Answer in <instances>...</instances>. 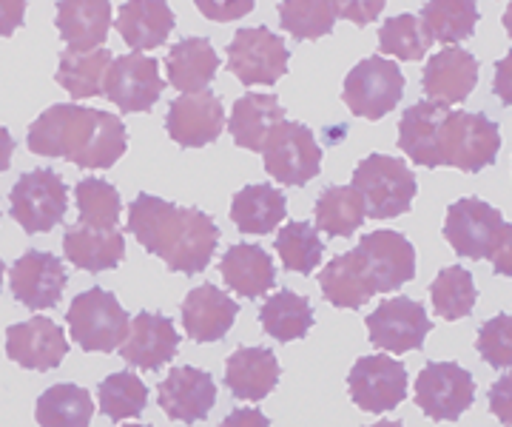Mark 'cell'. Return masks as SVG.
Instances as JSON below:
<instances>
[{
  "label": "cell",
  "instance_id": "9",
  "mask_svg": "<svg viewBox=\"0 0 512 427\" xmlns=\"http://www.w3.org/2000/svg\"><path fill=\"white\" fill-rule=\"evenodd\" d=\"M228 69L242 86H274L279 77L288 75V46L276 32L259 29H239L225 49Z\"/></svg>",
  "mask_w": 512,
  "mask_h": 427
},
{
  "label": "cell",
  "instance_id": "4",
  "mask_svg": "<svg viewBox=\"0 0 512 427\" xmlns=\"http://www.w3.org/2000/svg\"><path fill=\"white\" fill-rule=\"evenodd\" d=\"M350 260L370 297L399 291L416 277V248L399 231L365 234L350 251Z\"/></svg>",
  "mask_w": 512,
  "mask_h": 427
},
{
  "label": "cell",
  "instance_id": "6",
  "mask_svg": "<svg viewBox=\"0 0 512 427\" xmlns=\"http://www.w3.org/2000/svg\"><path fill=\"white\" fill-rule=\"evenodd\" d=\"M72 339L86 353H111L126 342L131 316L111 291L89 288L77 294L66 311Z\"/></svg>",
  "mask_w": 512,
  "mask_h": 427
},
{
  "label": "cell",
  "instance_id": "14",
  "mask_svg": "<svg viewBox=\"0 0 512 427\" xmlns=\"http://www.w3.org/2000/svg\"><path fill=\"white\" fill-rule=\"evenodd\" d=\"M367 336L376 351L407 353L419 351L427 334L433 331V322L416 299L396 297L384 299L376 311L365 319Z\"/></svg>",
  "mask_w": 512,
  "mask_h": 427
},
{
  "label": "cell",
  "instance_id": "54",
  "mask_svg": "<svg viewBox=\"0 0 512 427\" xmlns=\"http://www.w3.org/2000/svg\"><path fill=\"white\" fill-rule=\"evenodd\" d=\"M3 274H6V268H3V260H0V288H3Z\"/></svg>",
  "mask_w": 512,
  "mask_h": 427
},
{
  "label": "cell",
  "instance_id": "10",
  "mask_svg": "<svg viewBox=\"0 0 512 427\" xmlns=\"http://www.w3.org/2000/svg\"><path fill=\"white\" fill-rule=\"evenodd\" d=\"M265 171L282 186H305L322 171V149L302 123L282 120L265 140Z\"/></svg>",
  "mask_w": 512,
  "mask_h": 427
},
{
  "label": "cell",
  "instance_id": "8",
  "mask_svg": "<svg viewBox=\"0 0 512 427\" xmlns=\"http://www.w3.org/2000/svg\"><path fill=\"white\" fill-rule=\"evenodd\" d=\"M9 205H12V220L26 234H46L66 217L69 208L66 183L57 171L35 168L15 183L9 194Z\"/></svg>",
  "mask_w": 512,
  "mask_h": 427
},
{
  "label": "cell",
  "instance_id": "21",
  "mask_svg": "<svg viewBox=\"0 0 512 427\" xmlns=\"http://www.w3.org/2000/svg\"><path fill=\"white\" fill-rule=\"evenodd\" d=\"M478 83V60L464 49H441L439 55H433L424 66V77H421V86L424 94L433 100V103H444V106H453L467 100Z\"/></svg>",
  "mask_w": 512,
  "mask_h": 427
},
{
  "label": "cell",
  "instance_id": "53",
  "mask_svg": "<svg viewBox=\"0 0 512 427\" xmlns=\"http://www.w3.org/2000/svg\"><path fill=\"white\" fill-rule=\"evenodd\" d=\"M370 427H404L402 422H393V419H382V422H376V425Z\"/></svg>",
  "mask_w": 512,
  "mask_h": 427
},
{
  "label": "cell",
  "instance_id": "20",
  "mask_svg": "<svg viewBox=\"0 0 512 427\" xmlns=\"http://www.w3.org/2000/svg\"><path fill=\"white\" fill-rule=\"evenodd\" d=\"M180 348V334L174 322L163 314L140 311L131 319L126 342L120 345V356L126 359L131 368L140 371H160L168 365Z\"/></svg>",
  "mask_w": 512,
  "mask_h": 427
},
{
  "label": "cell",
  "instance_id": "18",
  "mask_svg": "<svg viewBox=\"0 0 512 427\" xmlns=\"http://www.w3.org/2000/svg\"><path fill=\"white\" fill-rule=\"evenodd\" d=\"M69 282V271L63 260L46 251H26L12 265V294L29 311L55 308Z\"/></svg>",
  "mask_w": 512,
  "mask_h": 427
},
{
  "label": "cell",
  "instance_id": "40",
  "mask_svg": "<svg viewBox=\"0 0 512 427\" xmlns=\"http://www.w3.org/2000/svg\"><path fill=\"white\" fill-rule=\"evenodd\" d=\"M100 410L120 422V419H137L148 405L146 382L137 373H111L100 382Z\"/></svg>",
  "mask_w": 512,
  "mask_h": 427
},
{
  "label": "cell",
  "instance_id": "11",
  "mask_svg": "<svg viewBox=\"0 0 512 427\" xmlns=\"http://www.w3.org/2000/svg\"><path fill=\"white\" fill-rule=\"evenodd\" d=\"M507 228L501 211L478 197H464L447 208L444 240L464 260H487Z\"/></svg>",
  "mask_w": 512,
  "mask_h": 427
},
{
  "label": "cell",
  "instance_id": "50",
  "mask_svg": "<svg viewBox=\"0 0 512 427\" xmlns=\"http://www.w3.org/2000/svg\"><path fill=\"white\" fill-rule=\"evenodd\" d=\"M220 427H271V419L256 408H239L231 410Z\"/></svg>",
  "mask_w": 512,
  "mask_h": 427
},
{
  "label": "cell",
  "instance_id": "35",
  "mask_svg": "<svg viewBox=\"0 0 512 427\" xmlns=\"http://www.w3.org/2000/svg\"><path fill=\"white\" fill-rule=\"evenodd\" d=\"M421 20L430 32V38L450 46L461 40L473 38L478 26V3L476 0H427L421 9Z\"/></svg>",
  "mask_w": 512,
  "mask_h": 427
},
{
  "label": "cell",
  "instance_id": "28",
  "mask_svg": "<svg viewBox=\"0 0 512 427\" xmlns=\"http://www.w3.org/2000/svg\"><path fill=\"white\" fill-rule=\"evenodd\" d=\"M285 120V109L274 94H242L234 103L228 131L242 149L262 154L268 134Z\"/></svg>",
  "mask_w": 512,
  "mask_h": 427
},
{
  "label": "cell",
  "instance_id": "43",
  "mask_svg": "<svg viewBox=\"0 0 512 427\" xmlns=\"http://www.w3.org/2000/svg\"><path fill=\"white\" fill-rule=\"evenodd\" d=\"M476 348L481 359L495 371L512 368V314H498L487 319L478 331Z\"/></svg>",
  "mask_w": 512,
  "mask_h": 427
},
{
  "label": "cell",
  "instance_id": "39",
  "mask_svg": "<svg viewBox=\"0 0 512 427\" xmlns=\"http://www.w3.org/2000/svg\"><path fill=\"white\" fill-rule=\"evenodd\" d=\"M77 197V214H80V225L89 228H100V231H114L123 214V203L117 188L100 180V177H86L74 188Z\"/></svg>",
  "mask_w": 512,
  "mask_h": 427
},
{
  "label": "cell",
  "instance_id": "3",
  "mask_svg": "<svg viewBox=\"0 0 512 427\" xmlns=\"http://www.w3.org/2000/svg\"><path fill=\"white\" fill-rule=\"evenodd\" d=\"M26 143L40 157H63L80 168H111L126 154L128 131L117 114L57 103L32 123Z\"/></svg>",
  "mask_w": 512,
  "mask_h": 427
},
{
  "label": "cell",
  "instance_id": "51",
  "mask_svg": "<svg viewBox=\"0 0 512 427\" xmlns=\"http://www.w3.org/2000/svg\"><path fill=\"white\" fill-rule=\"evenodd\" d=\"M12 154H15V140H12L9 129H3V126H0V174L9 168V163H12Z\"/></svg>",
  "mask_w": 512,
  "mask_h": 427
},
{
  "label": "cell",
  "instance_id": "33",
  "mask_svg": "<svg viewBox=\"0 0 512 427\" xmlns=\"http://www.w3.org/2000/svg\"><path fill=\"white\" fill-rule=\"evenodd\" d=\"M37 425L40 427H89L94 416V402L89 390L80 385H52L37 399Z\"/></svg>",
  "mask_w": 512,
  "mask_h": 427
},
{
  "label": "cell",
  "instance_id": "1",
  "mask_svg": "<svg viewBox=\"0 0 512 427\" xmlns=\"http://www.w3.org/2000/svg\"><path fill=\"white\" fill-rule=\"evenodd\" d=\"M399 149L416 166H450L476 174L495 163L501 131L487 114L456 112L444 103L424 100L402 114Z\"/></svg>",
  "mask_w": 512,
  "mask_h": 427
},
{
  "label": "cell",
  "instance_id": "37",
  "mask_svg": "<svg viewBox=\"0 0 512 427\" xmlns=\"http://www.w3.org/2000/svg\"><path fill=\"white\" fill-rule=\"evenodd\" d=\"M430 299H433V311L441 319H447V322H456L461 316H470L478 299L473 274L467 268H461V265L444 268L439 277L433 279V285H430Z\"/></svg>",
  "mask_w": 512,
  "mask_h": 427
},
{
  "label": "cell",
  "instance_id": "32",
  "mask_svg": "<svg viewBox=\"0 0 512 427\" xmlns=\"http://www.w3.org/2000/svg\"><path fill=\"white\" fill-rule=\"evenodd\" d=\"M316 214V228L330 237H353L367 217L365 200L353 186H333L319 194L313 205Z\"/></svg>",
  "mask_w": 512,
  "mask_h": 427
},
{
  "label": "cell",
  "instance_id": "44",
  "mask_svg": "<svg viewBox=\"0 0 512 427\" xmlns=\"http://www.w3.org/2000/svg\"><path fill=\"white\" fill-rule=\"evenodd\" d=\"M202 18L217 20V23H228V20L245 18L254 12L256 0H194Z\"/></svg>",
  "mask_w": 512,
  "mask_h": 427
},
{
  "label": "cell",
  "instance_id": "47",
  "mask_svg": "<svg viewBox=\"0 0 512 427\" xmlns=\"http://www.w3.org/2000/svg\"><path fill=\"white\" fill-rule=\"evenodd\" d=\"M26 18V0H0V38H12Z\"/></svg>",
  "mask_w": 512,
  "mask_h": 427
},
{
  "label": "cell",
  "instance_id": "2",
  "mask_svg": "<svg viewBox=\"0 0 512 427\" xmlns=\"http://www.w3.org/2000/svg\"><path fill=\"white\" fill-rule=\"evenodd\" d=\"M128 234L171 271L188 277L211 265L220 242V228L205 211L180 208L151 194H140L128 205Z\"/></svg>",
  "mask_w": 512,
  "mask_h": 427
},
{
  "label": "cell",
  "instance_id": "31",
  "mask_svg": "<svg viewBox=\"0 0 512 427\" xmlns=\"http://www.w3.org/2000/svg\"><path fill=\"white\" fill-rule=\"evenodd\" d=\"M288 200L274 186H248L231 203V220L242 234H271L285 220Z\"/></svg>",
  "mask_w": 512,
  "mask_h": 427
},
{
  "label": "cell",
  "instance_id": "24",
  "mask_svg": "<svg viewBox=\"0 0 512 427\" xmlns=\"http://www.w3.org/2000/svg\"><path fill=\"white\" fill-rule=\"evenodd\" d=\"M55 23L72 52H94L109 38L111 0H60Z\"/></svg>",
  "mask_w": 512,
  "mask_h": 427
},
{
  "label": "cell",
  "instance_id": "25",
  "mask_svg": "<svg viewBox=\"0 0 512 427\" xmlns=\"http://www.w3.org/2000/svg\"><path fill=\"white\" fill-rule=\"evenodd\" d=\"M220 274L225 285L245 299H259L276 285L274 260L254 242L231 245L220 260Z\"/></svg>",
  "mask_w": 512,
  "mask_h": 427
},
{
  "label": "cell",
  "instance_id": "55",
  "mask_svg": "<svg viewBox=\"0 0 512 427\" xmlns=\"http://www.w3.org/2000/svg\"><path fill=\"white\" fill-rule=\"evenodd\" d=\"M123 427H151V425H123Z\"/></svg>",
  "mask_w": 512,
  "mask_h": 427
},
{
  "label": "cell",
  "instance_id": "36",
  "mask_svg": "<svg viewBox=\"0 0 512 427\" xmlns=\"http://www.w3.org/2000/svg\"><path fill=\"white\" fill-rule=\"evenodd\" d=\"M274 248L285 271L308 277L325 260V242L319 240V228L311 223H285V228L274 237Z\"/></svg>",
  "mask_w": 512,
  "mask_h": 427
},
{
  "label": "cell",
  "instance_id": "15",
  "mask_svg": "<svg viewBox=\"0 0 512 427\" xmlns=\"http://www.w3.org/2000/svg\"><path fill=\"white\" fill-rule=\"evenodd\" d=\"M165 89V80L160 77L157 57L148 55H123L111 63L106 77V97L120 112H148L160 100Z\"/></svg>",
  "mask_w": 512,
  "mask_h": 427
},
{
  "label": "cell",
  "instance_id": "49",
  "mask_svg": "<svg viewBox=\"0 0 512 427\" xmlns=\"http://www.w3.org/2000/svg\"><path fill=\"white\" fill-rule=\"evenodd\" d=\"M493 271L498 277H510L512 279V225L507 223L504 228V234H501V240L495 245L493 251Z\"/></svg>",
  "mask_w": 512,
  "mask_h": 427
},
{
  "label": "cell",
  "instance_id": "45",
  "mask_svg": "<svg viewBox=\"0 0 512 427\" xmlns=\"http://www.w3.org/2000/svg\"><path fill=\"white\" fill-rule=\"evenodd\" d=\"M387 0H333L336 6V18L350 20L356 26H367L382 15Z\"/></svg>",
  "mask_w": 512,
  "mask_h": 427
},
{
  "label": "cell",
  "instance_id": "19",
  "mask_svg": "<svg viewBox=\"0 0 512 427\" xmlns=\"http://www.w3.org/2000/svg\"><path fill=\"white\" fill-rule=\"evenodd\" d=\"M157 402L168 413V419L194 425V422H202L217 405V382L208 371L183 365V368H174L157 385Z\"/></svg>",
  "mask_w": 512,
  "mask_h": 427
},
{
  "label": "cell",
  "instance_id": "23",
  "mask_svg": "<svg viewBox=\"0 0 512 427\" xmlns=\"http://www.w3.org/2000/svg\"><path fill=\"white\" fill-rule=\"evenodd\" d=\"M114 26L126 46L134 52H148L171 38L177 15L171 12L168 0H126L117 12Z\"/></svg>",
  "mask_w": 512,
  "mask_h": 427
},
{
  "label": "cell",
  "instance_id": "30",
  "mask_svg": "<svg viewBox=\"0 0 512 427\" xmlns=\"http://www.w3.org/2000/svg\"><path fill=\"white\" fill-rule=\"evenodd\" d=\"M114 57L106 46L94 52H72L66 49L57 63V83L72 94L74 100H86L106 92V77H109Z\"/></svg>",
  "mask_w": 512,
  "mask_h": 427
},
{
  "label": "cell",
  "instance_id": "7",
  "mask_svg": "<svg viewBox=\"0 0 512 427\" xmlns=\"http://www.w3.org/2000/svg\"><path fill=\"white\" fill-rule=\"evenodd\" d=\"M404 94V75L396 60L387 57H367L356 63L345 77V92L342 100L350 112L365 120H382L390 114Z\"/></svg>",
  "mask_w": 512,
  "mask_h": 427
},
{
  "label": "cell",
  "instance_id": "41",
  "mask_svg": "<svg viewBox=\"0 0 512 427\" xmlns=\"http://www.w3.org/2000/svg\"><path fill=\"white\" fill-rule=\"evenodd\" d=\"M433 38L424 26V20L416 15H396V18L384 20L382 32H379V49L382 55L396 57V60H421L430 52Z\"/></svg>",
  "mask_w": 512,
  "mask_h": 427
},
{
  "label": "cell",
  "instance_id": "17",
  "mask_svg": "<svg viewBox=\"0 0 512 427\" xmlns=\"http://www.w3.org/2000/svg\"><path fill=\"white\" fill-rule=\"evenodd\" d=\"M66 353V334L49 316H35L6 328V356L26 371H55Z\"/></svg>",
  "mask_w": 512,
  "mask_h": 427
},
{
  "label": "cell",
  "instance_id": "5",
  "mask_svg": "<svg viewBox=\"0 0 512 427\" xmlns=\"http://www.w3.org/2000/svg\"><path fill=\"white\" fill-rule=\"evenodd\" d=\"M353 188L362 194L370 220L407 214L419 191L416 174L390 154H370L353 171Z\"/></svg>",
  "mask_w": 512,
  "mask_h": 427
},
{
  "label": "cell",
  "instance_id": "52",
  "mask_svg": "<svg viewBox=\"0 0 512 427\" xmlns=\"http://www.w3.org/2000/svg\"><path fill=\"white\" fill-rule=\"evenodd\" d=\"M501 20H504V29H507V35L512 38V3L507 6V9H504V18Z\"/></svg>",
  "mask_w": 512,
  "mask_h": 427
},
{
  "label": "cell",
  "instance_id": "46",
  "mask_svg": "<svg viewBox=\"0 0 512 427\" xmlns=\"http://www.w3.org/2000/svg\"><path fill=\"white\" fill-rule=\"evenodd\" d=\"M490 410L504 427H512V373H504L490 388Z\"/></svg>",
  "mask_w": 512,
  "mask_h": 427
},
{
  "label": "cell",
  "instance_id": "22",
  "mask_svg": "<svg viewBox=\"0 0 512 427\" xmlns=\"http://www.w3.org/2000/svg\"><path fill=\"white\" fill-rule=\"evenodd\" d=\"M239 305L217 285L194 288L183 302V328L194 342H220L234 328Z\"/></svg>",
  "mask_w": 512,
  "mask_h": 427
},
{
  "label": "cell",
  "instance_id": "34",
  "mask_svg": "<svg viewBox=\"0 0 512 427\" xmlns=\"http://www.w3.org/2000/svg\"><path fill=\"white\" fill-rule=\"evenodd\" d=\"M259 322L265 334L274 336L276 342H293L308 336L313 328V305L285 288L271 299H265V305L259 308Z\"/></svg>",
  "mask_w": 512,
  "mask_h": 427
},
{
  "label": "cell",
  "instance_id": "26",
  "mask_svg": "<svg viewBox=\"0 0 512 427\" xmlns=\"http://www.w3.org/2000/svg\"><path fill=\"white\" fill-rule=\"evenodd\" d=\"M63 254L72 262L74 268L100 274L111 271L120 262L126 260V237L114 228V231H100L89 225H72L63 237Z\"/></svg>",
  "mask_w": 512,
  "mask_h": 427
},
{
  "label": "cell",
  "instance_id": "48",
  "mask_svg": "<svg viewBox=\"0 0 512 427\" xmlns=\"http://www.w3.org/2000/svg\"><path fill=\"white\" fill-rule=\"evenodd\" d=\"M493 92H495V97L504 103V106H510L512 109V52L507 57H501V60L495 63Z\"/></svg>",
  "mask_w": 512,
  "mask_h": 427
},
{
  "label": "cell",
  "instance_id": "12",
  "mask_svg": "<svg viewBox=\"0 0 512 427\" xmlns=\"http://www.w3.org/2000/svg\"><path fill=\"white\" fill-rule=\"evenodd\" d=\"M476 402V379L456 362H430L416 379V405L433 422H456Z\"/></svg>",
  "mask_w": 512,
  "mask_h": 427
},
{
  "label": "cell",
  "instance_id": "16",
  "mask_svg": "<svg viewBox=\"0 0 512 427\" xmlns=\"http://www.w3.org/2000/svg\"><path fill=\"white\" fill-rule=\"evenodd\" d=\"M225 126H228V120H225L222 100L208 89L171 100L168 114H165L168 137L183 149H202V146L214 143Z\"/></svg>",
  "mask_w": 512,
  "mask_h": 427
},
{
  "label": "cell",
  "instance_id": "29",
  "mask_svg": "<svg viewBox=\"0 0 512 427\" xmlns=\"http://www.w3.org/2000/svg\"><path fill=\"white\" fill-rule=\"evenodd\" d=\"M165 66H168V80L174 89L194 94L205 92L208 83L217 77L220 57H217L208 38H185L171 46V52L165 57Z\"/></svg>",
  "mask_w": 512,
  "mask_h": 427
},
{
  "label": "cell",
  "instance_id": "38",
  "mask_svg": "<svg viewBox=\"0 0 512 427\" xmlns=\"http://www.w3.org/2000/svg\"><path fill=\"white\" fill-rule=\"evenodd\" d=\"M279 23L293 40H319L336 26L333 0H282Z\"/></svg>",
  "mask_w": 512,
  "mask_h": 427
},
{
  "label": "cell",
  "instance_id": "27",
  "mask_svg": "<svg viewBox=\"0 0 512 427\" xmlns=\"http://www.w3.org/2000/svg\"><path fill=\"white\" fill-rule=\"evenodd\" d=\"M279 385V362L268 348H239L225 362V388L237 399L262 402Z\"/></svg>",
  "mask_w": 512,
  "mask_h": 427
},
{
  "label": "cell",
  "instance_id": "13",
  "mask_svg": "<svg viewBox=\"0 0 512 427\" xmlns=\"http://www.w3.org/2000/svg\"><path fill=\"white\" fill-rule=\"evenodd\" d=\"M353 405L365 413H387L399 408L407 396V368L390 353L362 356L348 373Z\"/></svg>",
  "mask_w": 512,
  "mask_h": 427
},
{
  "label": "cell",
  "instance_id": "42",
  "mask_svg": "<svg viewBox=\"0 0 512 427\" xmlns=\"http://www.w3.org/2000/svg\"><path fill=\"white\" fill-rule=\"evenodd\" d=\"M319 288H322V297L328 299L330 305L336 308H362L370 302V294L365 291L362 279L353 268V260L348 254H339L336 260H330L325 265V271L319 274Z\"/></svg>",
  "mask_w": 512,
  "mask_h": 427
}]
</instances>
